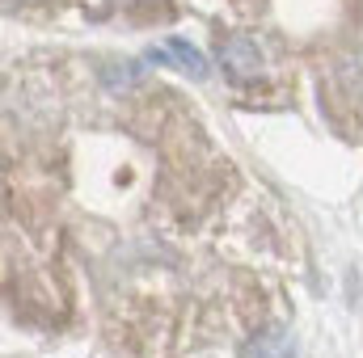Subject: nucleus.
<instances>
[{"mask_svg": "<svg viewBox=\"0 0 363 358\" xmlns=\"http://www.w3.org/2000/svg\"><path fill=\"white\" fill-rule=\"evenodd\" d=\"M135 76H140V68H118V72L110 68V72H106V81H110V85H131Z\"/></svg>", "mask_w": 363, "mask_h": 358, "instance_id": "4", "label": "nucleus"}, {"mask_svg": "<svg viewBox=\"0 0 363 358\" xmlns=\"http://www.w3.org/2000/svg\"><path fill=\"white\" fill-rule=\"evenodd\" d=\"M291 354H296V342H291L287 325H267L250 342V358H291Z\"/></svg>", "mask_w": 363, "mask_h": 358, "instance_id": "3", "label": "nucleus"}, {"mask_svg": "<svg viewBox=\"0 0 363 358\" xmlns=\"http://www.w3.org/2000/svg\"><path fill=\"white\" fill-rule=\"evenodd\" d=\"M220 64L233 76H254L258 72V47H254V38H241V34L224 38L220 42Z\"/></svg>", "mask_w": 363, "mask_h": 358, "instance_id": "2", "label": "nucleus"}, {"mask_svg": "<svg viewBox=\"0 0 363 358\" xmlns=\"http://www.w3.org/2000/svg\"><path fill=\"white\" fill-rule=\"evenodd\" d=\"M148 59H152V64H169V68H178V72H186L190 81H203V76H207V59H203V51L190 47L186 38H165L161 47L148 51Z\"/></svg>", "mask_w": 363, "mask_h": 358, "instance_id": "1", "label": "nucleus"}]
</instances>
